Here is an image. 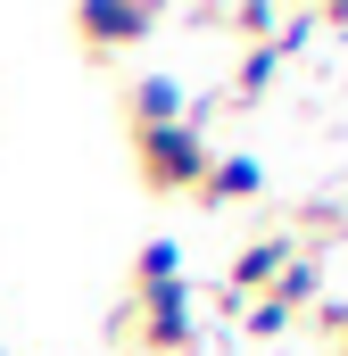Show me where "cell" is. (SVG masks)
Segmentation results:
<instances>
[{
	"label": "cell",
	"instance_id": "6da1fadb",
	"mask_svg": "<svg viewBox=\"0 0 348 356\" xmlns=\"http://www.w3.org/2000/svg\"><path fill=\"white\" fill-rule=\"evenodd\" d=\"M207 124L199 116H174V124H133V166H141V182L158 191V199H174V191H199V175H207Z\"/></svg>",
	"mask_w": 348,
	"mask_h": 356
},
{
	"label": "cell",
	"instance_id": "7a4b0ae2",
	"mask_svg": "<svg viewBox=\"0 0 348 356\" xmlns=\"http://www.w3.org/2000/svg\"><path fill=\"white\" fill-rule=\"evenodd\" d=\"M116 340H133L141 356H199V307H191V290L166 282V290H141L133 307H116Z\"/></svg>",
	"mask_w": 348,
	"mask_h": 356
},
{
	"label": "cell",
	"instance_id": "3957f363",
	"mask_svg": "<svg viewBox=\"0 0 348 356\" xmlns=\"http://www.w3.org/2000/svg\"><path fill=\"white\" fill-rule=\"evenodd\" d=\"M158 25H166V8H150V0H91V8H75V33H84L91 58H125Z\"/></svg>",
	"mask_w": 348,
	"mask_h": 356
},
{
	"label": "cell",
	"instance_id": "277c9868",
	"mask_svg": "<svg viewBox=\"0 0 348 356\" xmlns=\"http://www.w3.org/2000/svg\"><path fill=\"white\" fill-rule=\"evenodd\" d=\"M290 249H299L290 232H258V241H241V249H232V266H224L216 307H224V315H241L249 298H265V290H274V273L290 266Z\"/></svg>",
	"mask_w": 348,
	"mask_h": 356
},
{
	"label": "cell",
	"instance_id": "5b68a950",
	"mask_svg": "<svg viewBox=\"0 0 348 356\" xmlns=\"http://www.w3.org/2000/svg\"><path fill=\"white\" fill-rule=\"evenodd\" d=\"M191 199H207V207H241V199H265V158L249 149H224V158H207V175Z\"/></svg>",
	"mask_w": 348,
	"mask_h": 356
},
{
	"label": "cell",
	"instance_id": "8992f818",
	"mask_svg": "<svg viewBox=\"0 0 348 356\" xmlns=\"http://www.w3.org/2000/svg\"><path fill=\"white\" fill-rule=\"evenodd\" d=\"M274 307H290V315H307V307H324V249L307 241V249H290V266L274 273V290H265Z\"/></svg>",
	"mask_w": 348,
	"mask_h": 356
},
{
	"label": "cell",
	"instance_id": "52a82bcc",
	"mask_svg": "<svg viewBox=\"0 0 348 356\" xmlns=\"http://www.w3.org/2000/svg\"><path fill=\"white\" fill-rule=\"evenodd\" d=\"M125 116L133 124H174V116H191V91L174 83V75H141V83L125 91Z\"/></svg>",
	"mask_w": 348,
	"mask_h": 356
},
{
	"label": "cell",
	"instance_id": "ba28073f",
	"mask_svg": "<svg viewBox=\"0 0 348 356\" xmlns=\"http://www.w3.org/2000/svg\"><path fill=\"white\" fill-rule=\"evenodd\" d=\"M282 67H290V58H282L274 42H249V50H241V67H232V83H224V99H232V108H249V99H265Z\"/></svg>",
	"mask_w": 348,
	"mask_h": 356
},
{
	"label": "cell",
	"instance_id": "9c48e42d",
	"mask_svg": "<svg viewBox=\"0 0 348 356\" xmlns=\"http://www.w3.org/2000/svg\"><path fill=\"white\" fill-rule=\"evenodd\" d=\"M182 282V241H141V257H133V298L141 290H166Z\"/></svg>",
	"mask_w": 348,
	"mask_h": 356
},
{
	"label": "cell",
	"instance_id": "30bf717a",
	"mask_svg": "<svg viewBox=\"0 0 348 356\" xmlns=\"http://www.w3.org/2000/svg\"><path fill=\"white\" fill-rule=\"evenodd\" d=\"M232 323H241V340H282V332H290V323H299V315H290V307H274V298H249V307H241V315H232Z\"/></svg>",
	"mask_w": 348,
	"mask_h": 356
},
{
	"label": "cell",
	"instance_id": "8fae6325",
	"mask_svg": "<svg viewBox=\"0 0 348 356\" xmlns=\"http://www.w3.org/2000/svg\"><path fill=\"white\" fill-rule=\"evenodd\" d=\"M348 224V207H332V199H307V207H299V232H340ZM299 232H290V241H299Z\"/></svg>",
	"mask_w": 348,
	"mask_h": 356
},
{
	"label": "cell",
	"instance_id": "7c38bea8",
	"mask_svg": "<svg viewBox=\"0 0 348 356\" xmlns=\"http://www.w3.org/2000/svg\"><path fill=\"white\" fill-rule=\"evenodd\" d=\"M332 356H348V340H340V348H332Z\"/></svg>",
	"mask_w": 348,
	"mask_h": 356
}]
</instances>
